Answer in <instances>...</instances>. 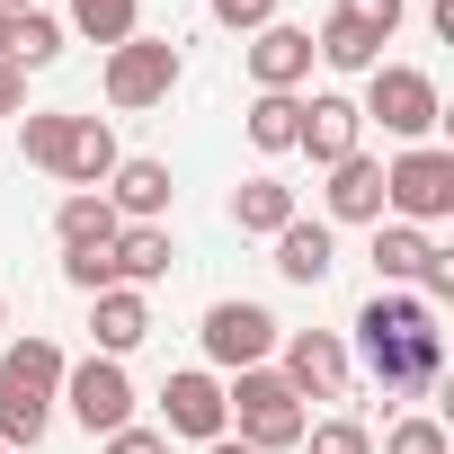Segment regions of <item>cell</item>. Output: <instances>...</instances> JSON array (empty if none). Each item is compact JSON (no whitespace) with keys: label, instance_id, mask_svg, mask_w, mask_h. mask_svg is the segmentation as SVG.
I'll list each match as a JSON object with an SVG mask.
<instances>
[{"label":"cell","instance_id":"6da1fadb","mask_svg":"<svg viewBox=\"0 0 454 454\" xmlns=\"http://www.w3.org/2000/svg\"><path fill=\"white\" fill-rule=\"evenodd\" d=\"M356 356H365V374H374L392 401L436 392V374H445V330H436V303H427V294H410V286H383V294L356 312Z\"/></svg>","mask_w":454,"mask_h":454},{"label":"cell","instance_id":"7a4b0ae2","mask_svg":"<svg viewBox=\"0 0 454 454\" xmlns=\"http://www.w3.org/2000/svg\"><path fill=\"white\" fill-rule=\"evenodd\" d=\"M54 401H63V348L54 339H10L0 348V445L27 454L54 427Z\"/></svg>","mask_w":454,"mask_h":454},{"label":"cell","instance_id":"3957f363","mask_svg":"<svg viewBox=\"0 0 454 454\" xmlns=\"http://www.w3.org/2000/svg\"><path fill=\"white\" fill-rule=\"evenodd\" d=\"M223 419L241 427V445H259V454H286V445H303V427H312V401L277 374V365H241L232 374V392H223Z\"/></svg>","mask_w":454,"mask_h":454},{"label":"cell","instance_id":"277c9868","mask_svg":"<svg viewBox=\"0 0 454 454\" xmlns=\"http://www.w3.org/2000/svg\"><path fill=\"white\" fill-rule=\"evenodd\" d=\"M383 214H392V223H410V232L445 223V214H454V152L410 143L401 160H383Z\"/></svg>","mask_w":454,"mask_h":454},{"label":"cell","instance_id":"5b68a950","mask_svg":"<svg viewBox=\"0 0 454 454\" xmlns=\"http://www.w3.org/2000/svg\"><path fill=\"white\" fill-rule=\"evenodd\" d=\"M356 116H374V125H383V134H401V143H427L445 107H436V81H427V72H410V63H374V72H365Z\"/></svg>","mask_w":454,"mask_h":454},{"label":"cell","instance_id":"8992f818","mask_svg":"<svg viewBox=\"0 0 454 454\" xmlns=\"http://www.w3.org/2000/svg\"><path fill=\"white\" fill-rule=\"evenodd\" d=\"M178 90V45L169 36H125V45H107V107H160Z\"/></svg>","mask_w":454,"mask_h":454},{"label":"cell","instance_id":"52a82bcc","mask_svg":"<svg viewBox=\"0 0 454 454\" xmlns=\"http://www.w3.org/2000/svg\"><path fill=\"white\" fill-rule=\"evenodd\" d=\"M277 374L303 392V401H348V383H356V356H348V339H330V330H286L277 339Z\"/></svg>","mask_w":454,"mask_h":454},{"label":"cell","instance_id":"ba28073f","mask_svg":"<svg viewBox=\"0 0 454 454\" xmlns=\"http://www.w3.org/2000/svg\"><path fill=\"white\" fill-rule=\"evenodd\" d=\"M63 401H72V419H81L90 436L134 427V383H125L116 356H81V365H63Z\"/></svg>","mask_w":454,"mask_h":454},{"label":"cell","instance_id":"9c48e42d","mask_svg":"<svg viewBox=\"0 0 454 454\" xmlns=\"http://www.w3.org/2000/svg\"><path fill=\"white\" fill-rule=\"evenodd\" d=\"M196 339H205V356H214L223 374H241V365H268L286 330H277V312H268V303H214Z\"/></svg>","mask_w":454,"mask_h":454},{"label":"cell","instance_id":"30bf717a","mask_svg":"<svg viewBox=\"0 0 454 454\" xmlns=\"http://www.w3.org/2000/svg\"><path fill=\"white\" fill-rule=\"evenodd\" d=\"M160 419H169L160 436H196V445L232 436V419H223V383H214V374H196V365L160 383Z\"/></svg>","mask_w":454,"mask_h":454},{"label":"cell","instance_id":"8fae6325","mask_svg":"<svg viewBox=\"0 0 454 454\" xmlns=\"http://www.w3.org/2000/svg\"><path fill=\"white\" fill-rule=\"evenodd\" d=\"M250 81L294 98V90L312 81V27H286V19H268V27L250 36Z\"/></svg>","mask_w":454,"mask_h":454},{"label":"cell","instance_id":"7c38bea8","mask_svg":"<svg viewBox=\"0 0 454 454\" xmlns=\"http://www.w3.org/2000/svg\"><path fill=\"white\" fill-rule=\"evenodd\" d=\"M294 152H312L321 169H339L348 152H365V116H356V98H303V134H294Z\"/></svg>","mask_w":454,"mask_h":454},{"label":"cell","instance_id":"4fadbf2b","mask_svg":"<svg viewBox=\"0 0 454 454\" xmlns=\"http://www.w3.org/2000/svg\"><path fill=\"white\" fill-rule=\"evenodd\" d=\"M90 339H98V356H134L143 339H152V303L134 294V286H107V294H90Z\"/></svg>","mask_w":454,"mask_h":454},{"label":"cell","instance_id":"5bb4252c","mask_svg":"<svg viewBox=\"0 0 454 454\" xmlns=\"http://www.w3.org/2000/svg\"><path fill=\"white\" fill-rule=\"evenodd\" d=\"M98 196L116 205V223H160L169 214V160H116Z\"/></svg>","mask_w":454,"mask_h":454},{"label":"cell","instance_id":"9a60e30c","mask_svg":"<svg viewBox=\"0 0 454 454\" xmlns=\"http://www.w3.org/2000/svg\"><path fill=\"white\" fill-rule=\"evenodd\" d=\"M321 205H330V223H383V160H374V152H348V160L330 169Z\"/></svg>","mask_w":454,"mask_h":454},{"label":"cell","instance_id":"2e32d148","mask_svg":"<svg viewBox=\"0 0 454 454\" xmlns=\"http://www.w3.org/2000/svg\"><path fill=\"white\" fill-rule=\"evenodd\" d=\"M107 259H116V286H134V294L160 286L169 259H178V250H169V223H125V232L107 241Z\"/></svg>","mask_w":454,"mask_h":454},{"label":"cell","instance_id":"e0dca14e","mask_svg":"<svg viewBox=\"0 0 454 454\" xmlns=\"http://www.w3.org/2000/svg\"><path fill=\"white\" fill-rule=\"evenodd\" d=\"M330 268H339V241H330V223L294 214L286 232H277V277H286V286H321Z\"/></svg>","mask_w":454,"mask_h":454},{"label":"cell","instance_id":"ac0fdd59","mask_svg":"<svg viewBox=\"0 0 454 454\" xmlns=\"http://www.w3.org/2000/svg\"><path fill=\"white\" fill-rule=\"evenodd\" d=\"M54 232H63V250H107L125 223H116V205H107L98 187H72V196L54 205Z\"/></svg>","mask_w":454,"mask_h":454},{"label":"cell","instance_id":"d6986e66","mask_svg":"<svg viewBox=\"0 0 454 454\" xmlns=\"http://www.w3.org/2000/svg\"><path fill=\"white\" fill-rule=\"evenodd\" d=\"M427 259H436L427 232H410V223H374V268H383V286H419Z\"/></svg>","mask_w":454,"mask_h":454},{"label":"cell","instance_id":"ffe728a7","mask_svg":"<svg viewBox=\"0 0 454 454\" xmlns=\"http://www.w3.org/2000/svg\"><path fill=\"white\" fill-rule=\"evenodd\" d=\"M116 160H125V152H116V125H107V116H81V125H72V160H63V178H72V187H107Z\"/></svg>","mask_w":454,"mask_h":454},{"label":"cell","instance_id":"44dd1931","mask_svg":"<svg viewBox=\"0 0 454 454\" xmlns=\"http://www.w3.org/2000/svg\"><path fill=\"white\" fill-rule=\"evenodd\" d=\"M294 214H303V205H294V187H286V178H250V187L232 196V223H241V232H268V241L286 232Z\"/></svg>","mask_w":454,"mask_h":454},{"label":"cell","instance_id":"7402d4cb","mask_svg":"<svg viewBox=\"0 0 454 454\" xmlns=\"http://www.w3.org/2000/svg\"><path fill=\"white\" fill-rule=\"evenodd\" d=\"M54 54H63V19L19 10V19H10V45H0V63H10V72H45Z\"/></svg>","mask_w":454,"mask_h":454},{"label":"cell","instance_id":"603a6c76","mask_svg":"<svg viewBox=\"0 0 454 454\" xmlns=\"http://www.w3.org/2000/svg\"><path fill=\"white\" fill-rule=\"evenodd\" d=\"M312 54H321L330 72H374V63H383V36L356 27V19H330V27L312 36Z\"/></svg>","mask_w":454,"mask_h":454},{"label":"cell","instance_id":"cb8c5ba5","mask_svg":"<svg viewBox=\"0 0 454 454\" xmlns=\"http://www.w3.org/2000/svg\"><path fill=\"white\" fill-rule=\"evenodd\" d=\"M72 125H81L72 107H36V116H27V134H19V143H27V169L63 178V160H72Z\"/></svg>","mask_w":454,"mask_h":454},{"label":"cell","instance_id":"d4e9b609","mask_svg":"<svg viewBox=\"0 0 454 454\" xmlns=\"http://www.w3.org/2000/svg\"><path fill=\"white\" fill-rule=\"evenodd\" d=\"M294 134H303V98L259 90V98H250V143H259V152H294Z\"/></svg>","mask_w":454,"mask_h":454},{"label":"cell","instance_id":"484cf974","mask_svg":"<svg viewBox=\"0 0 454 454\" xmlns=\"http://www.w3.org/2000/svg\"><path fill=\"white\" fill-rule=\"evenodd\" d=\"M72 27L90 45H125V36H143V0H72Z\"/></svg>","mask_w":454,"mask_h":454},{"label":"cell","instance_id":"4316f807","mask_svg":"<svg viewBox=\"0 0 454 454\" xmlns=\"http://www.w3.org/2000/svg\"><path fill=\"white\" fill-rule=\"evenodd\" d=\"M383 454H454V436H445V419L419 410V419H401V427L383 436Z\"/></svg>","mask_w":454,"mask_h":454},{"label":"cell","instance_id":"83f0119b","mask_svg":"<svg viewBox=\"0 0 454 454\" xmlns=\"http://www.w3.org/2000/svg\"><path fill=\"white\" fill-rule=\"evenodd\" d=\"M303 445H312V454H374V436H365L356 419H321V427H303Z\"/></svg>","mask_w":454,"mask_h":454},{"label":"cell","instance_id":"f1b7e54d","mask_svg":"<svg viewBox=\"0 0 454 454\" xmlns=\"http://www.w3.org/2000/svg\"><path fill=\"white\" fill-rule=\"evenodd\" d=\"M63 277H72L81 294H107V286H116V259H107V250H63Z\"/></svg>","mask_w":454,"mask_h":454},{"label":"cell","instance_id":"f546056e","mask_svg":"<svg viewBox=\"0 0 454 454\" xmlns=\"http://www.w3.org/2000/svg\"><path fill=\"white\" fill-rule=\"evenodd\" d=\"M401 10H410V0H339V19H356V27H374L383 45L401 36Z\"/></svg>","mask_w":454,"mask_h":454},{"label":"cell","instance_id":"4dcf8cb0","mask_svg":"<svg viewBox=\"0 0 454 454\" xmlns=\"http://www.w3.org/2000/svg\"><path fill=\"white\" fill-rule=\"evenodd\" d=\"M205 10H214L223 27H241V36H259V27L277 19V0H205Z\"/></svg>","mask_w":454,"mask_h":454},{"label":"cell","instance_id":"1f68e13d","mask_svg":"<svg viewBox=\"0 0 454 454\" xmlns=\"http://www.w3.org/2000/svg\"><path fill=\"white\" fill-rule=\"evenodd\" d=\"M107 454H169V436H160V427H116Z\"/></svg>","mask_w":454,"mask_h":454},{"label":"cell","instance_id":"d6a6232c","mask_svg":"<svg viewBox=\"0 0 454 454\" xmlns=\"http://www.w3.org/2000/svg\"><path fill=\"white\" fill-rule=\"evenodd\" d=\"M19 107H27V72L0 63V116H19Z\"/></svg>","mask_w":454,"mask_h":454},{"label":"cell","instance_id":"836d02e7","mask_svg":"<svg viewBox=\"0 0 454 454\" xmlns=\"http://www.w3.org/2000/svg\"><path fill=\"white\" fill-rule=\"evenodd\" d=\"M205 454H259V445H241V436H214V445H205Z\"/></svg>","mask_w":454,"mask_h":454},{"label":"cell","instance_id":"e575fe53","mask_svg":"<svg viewBox=\"0 0 454 454\" xmlns=\"http://www.w3.org/2000/svg\"><path fill=\"white\" fill-rule=\"evenodd\" d=\"M0 10H10V19H19V10H36V0H0Z\"/></svg>","mask_w":454,"mask_h":454},{"label":"cell","instance_id":"d590c367","mask_svg":"<svg viewBox=\"0 0 454 454\" xmlns=\"http://www.w3.org/2000/svg\"><path fill=\"white\" fill-rule=\"evenodd\" d=\"M0 45H10V10H0Z\"/></svg>","mask_w":454,"mask_h":454},{"label":"cell","instance_id":"8d00e7d4","mask_svg":"<svg viewBox=\"0 0 454 454\" xmlns=\"http://www.w3.org/2000/svg\"><path fill=\"white\" fill-rule=\"evenodd\" d=\"M0 330H10V294H0Z\"/></svg>","mask_w":454,"mask_h":454},{"label":"cell","instance_id":"74e56055","mask_svg":"<svg viewBox=\"0 0 454 454\" xmlns=\"http://www.w3.org/2000/svg\"><path fill=\"white\" fill-rule=\"evenodd\" d=\"M0 454H10V445H0Z\"/></svg>","mask_w":454,"mask_h":454}]
</instances>
